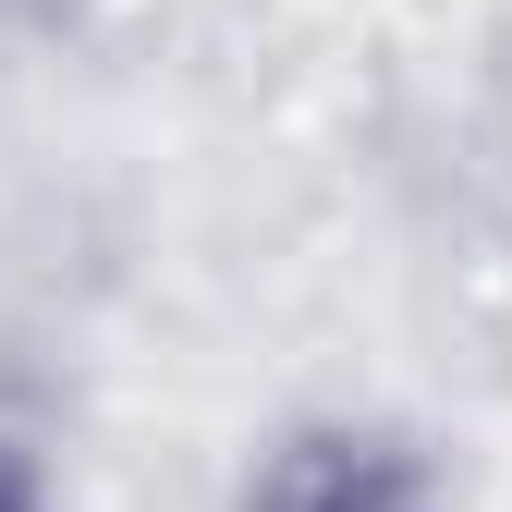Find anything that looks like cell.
<instances>
[{
	"instance_id": "6da1fadb",
	"label": "cell",
	"mask_w": 512,
	"mask_h": 512,
	"mask_svg": "<svg viewBox=\"0 0 512 512\" xmlns=\"http://www.w3.org/2000/svg\"><path fill=\"white\" fill-rule=\"evenodd\" d=\"M256 512H415V464L391 439H305L256 488Z\"/></svg>"
},
{
	"instance_id": "7a4b0ae2",
	"label": "cell",
	"mask_w": 512,
	"mask_h": 512,
	"mask_svg": "<svg viewBox=\"0 0 512 512\" xmlns=\"http://www.w3.org/2000/svg\"><path fill=\"white\" fill-rule=\"evenodd\" d=\"M0 512H13V500H0Z\"/></svg>"
}]
</instances>
